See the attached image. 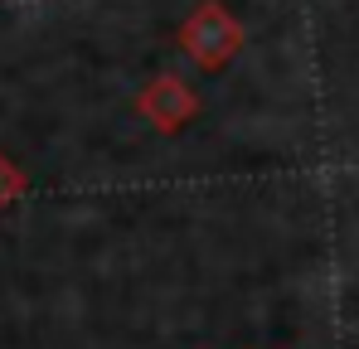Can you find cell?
Returning a JSON list of instances; mask_svg holds the SVG:
<instances>
[{
    "mask_svg": "<svg viewBox=\"0 0 359 349\" xmlns=\"http://www.w3.org/2000/svg\"><path fill=\"white\" fill-rule=\"evenodd\" d=\"M136 112L146 116L161 136H180L194 116H199V97H194V88L175 78V73H156L141 93H136Z\"/></svg>",
    "mask_w": 359,
    "mask_h": 349,
    "instance_id": "obj_2",
    "label": "cell"
},
{
    "mask_svg": "<svg viewBox=\"0 0 359 349\" xmlns=\"http://www.w3.org/2000/svg\"><path fill=\"white\" fill-rule=\"evenodd\" d=\"M180 49L189 63H199V68H209V73H219V68H229L243 49V25L233 20V10L224 5V0H204V5H194L184 20H180Z\"/></svg>",
    "mask_w": 359,
    "mask_h": 349,
    "instance_id": "obj_1",
    "label": "cell"
},
{
    "mask_svg": "<svg viewBox=\"0 0 359 349\" xmlns=\"http://www.w3.org/2000/svg\"><path fill=\"white\" fill-rule=\"evenodd\" d=\"M20 194H25V174H20V165H15L10 156H0V209L15 204Z\"/></svg>",
    "mask_w": 359,
    "mask_h": 349,
    "instance_id": "obj_3",
    "label": "cell"
}]
</instances>
